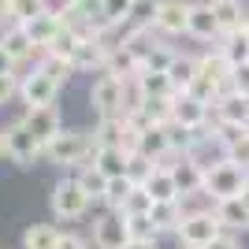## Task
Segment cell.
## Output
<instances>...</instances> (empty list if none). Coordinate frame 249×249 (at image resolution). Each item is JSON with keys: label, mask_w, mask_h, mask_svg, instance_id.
Wrapping results in <instances>:
<instances>
[{"label": "cell", "mask_w": 249, "mask_h": 249, "mask_svg": "<svg viewBox=\"0 0 249 249\" xmlns=\"http://www.w3.org/2000/svg\"><path fill=\"white\" fill-rule=\"evenodd\" d=\"M56 167H86V164H93V156H97V142L93 134H86V130H60V134L52 138L49 145H45V153Z\"/></svg>", "instance_id": "6da1fadb"}, {"label": "cell", "mask_w": 249, "mask_h": 249, "mask_svg": "<svg viewBox=\"0 0 249 249\" xmlns=\"http://www.w3.org/2000/svg\"><path fill=\"white\" fill-rule=\"evenodd\" d=\"M246 182H249V171L242 164H231L227 156L223 160H216V164L205 171V194H208V201H223V197H238L242 190H246Z\"/></svg>", "instance_id": "7a4b0ae2"}, {"label": "cell", "mask_w": 249, "mask_h": 249, "mask_svg": "<svg viewBox=\"0 0 249 249\" xmlns=\"http://www.w3.org/2000/svg\"><path fill=\"white\" fill-rule=\"evenodd\" d=\"M223 234V223H219L216 208H201V212H186L182 216V223H178L175 238L182 249H205L212 238H219Z\"/></svg>", "instance_id": "3957f363"}, {"label": "cell", "mask_w": 249, "mask_h": 249, "mask_svg": "<svg viewBox=\"0 0 249 249\" xmlns=\"http://www.w3.org/2000/svg\"><path fill=\"white\" fill-rule=\"evenodd\" d=\"M89 104H93L97 119H108V115H123V78L112 71H101L89 86Z\"/></svg>", "instance_id": "277c9868"}, {"label": "cell", "mask_w": 249, "mask_h": 249, "mask_svg": "<svg viewBox=\"0 0 249 249\" xmlns=\"http://www.w3.org/2000/svg\"><path fill=\"white\" fill-rule=\"evenodd\" d=\"M89 194H86L82 186H78V178H63V182H56V190H52V216L56 219H82L86 212H89Z\"/></svg>", "instance_id": "5b68a950"}, {"label": "cell", "mask_w": 249, "mask_h": 249, "mask_svg": "<svg viewBox=\"0 0 249 249\" xmlns=\"http://www.w3.org/2000/svg\"><path fill=\"white\" fill-rule=\"evenodd\" d=\"M22 123H26V130H30V134L37 138L41 153H45V145H49L52 138H56V134L63 130V123H60V112H56V104H34V108H26Z\"/></svg>", "instance_id": "8992f818"}, {"label": "cell", "mask_w": 249, "mask_h": 249, "mask_svg": "<svg viewBox=\"0 0 249 249\" xmlns=\"http://www.w3.org/2000/svg\"><path fill=\"white\" fill-rule=\"evenodd\" d=\"M93 246L97 249H126L130 246V234H126V219L123 212H104L93 219Z\"/></svg>", "instance_id": "52a82bcc"}, {"label": "cell", "mask_w": 249, "mask_h": 249, "mask_svg": "<svg viewBox=\"0 0 249 249\" xmlns=\"http://www.w3.org/2000/svg\"><path fill=\"white\" fill-rule=\"evenodd\" d=\"M4 145H8V156L15 160L19 167H30L37 156H41V145H37V138L26 130V123H11L8 130H4Z\"/></svg>", "instance_id": "ba28073f"}, {"label": "cell", "mask_w": 249, "mask_h": 249, "mask_svg": "<svg viewBox=\"0 0 249 249\" xmlns=\"http://www.w3.org/2000/svg\"><path fill=\"white\" fill-rule=\"evenodd\" d=\"M171 123L178 126H208L212 123V104L197 101L194 93H175V104H171Z\"/></svg>", "instance_id": "9c48e42d"}, {"label": "cell", "mask_w": 249, "mask_h": 249, "mask_svg": "<svg viewBox=\"0 0 249 249\" xmlns=\"http://www.w3.org/2000/svg\"><path fill=\"white\" fill-rule=\"evenodd\" d=\"M60 89H63V86L56 82V78H49L41 67H34V71L19 82V97L26 101V108H34V104H52Z\"/></svg>", "instance_id": "30bf717a"}, {"label": "cell", "mask_w": 249, "mask_h": 249, "mask_svg": "<svg viewBox=\"0 0 249 249\" xmlns=\"http://www.w3.org/2000/svg\"><path fill=\"white\" fill-rule=\"evenodd\" d=\"M186 19H190V0H160L153 30L164 37H178V34H186Z\"/></svg>", "instance_id": "8fae6325"}, {"label": "cell", "mask_w": 249, "mask_h": 249, "mask_svg": "<svg viewBox=\"0 0 249 249\" xmlns=\"http://www.w3.org/2000/svg\"><path fill=\"white\" fill-rule=\"evenodd\" d=\"M212 123H231V126H246L249 123V101L238 89H227L212 101Z\"/></svg>", "instance_id": "7c38bea8"}, {"label": "cell", "mask_w": 249, "mask_h": 249, "mask_svg": "<svg viewBox=\"0 0 249 249\" xmlns=\"http://www.w3.org/2000/svg\"><path fill=\"white\" fill-rule=\"evenodd\" d=\"M212 126H216V138L223 145V156L249 171V130L246 126H231V123H212Z\"/></svg>", "instance_id": "4fadbf2b"}, {"label": "cell", "mask_w": 249, "mask_h": 249, "mask_svg": "<svg viewBox=\"0 0 249 249\" xmlns=\"http://www.w3.org/2000/svg\"><path fill=\"white\" fill-rule=\"evenodd\" d=\"M186 34H190V37H197V41H219V37H223V30H219V22H216V11H212L208 0L190 4Z\"/></svg>", "instance_id": "5bb4252c"}, {"label": "cell", "mask_w": 249, "mask_h": 249, "mask_svg": "<svg viewBox=\"0 0 249 249\" xmlns=\"http://www.w3.org/2000/svg\"><path fill=\"white\" fill-rule=\"evenodd\" d=\"M197 74L205 78V82H212L219 93H227V89H231V60H227L219 49L197 56Z\"/></svg>", "instance_id": "9a60e30c"}, {"label": "cell", "mask_w": 249, "mask_h": 249, "mask_svg": "<svg viewBox=\"0 0 249 249\" xmlns=\"http://www.w3.org/2000/svg\"><path fill=\"white\" fill-rule=\"evenodd\" d=\"M0 45H4V49H8L19 63L34 60V52H41L37 45H34V37L26 34V26H22V22H11V26H4V30H0Z\"/></svg>", "instance_id": "2e32d148"}, {"label": "cell", "mask_w": 249, "mask_h": 249, "mask_svg": "<svg viewBox=\"0 0 249 249\" xmlns=\"http://www.w3.org/2000/svg\"><path fill=\"white\" fill-rule=\"evenodd\" d=\"M216 216L223 223V231H249V205L242 201V194L216 201Z\"/></svg>", "instance_id": "e0dca14e"}, {"label": "cell", "mask_w": 249, "mask_h": 249, "mask_svg": "<svg viewBox=\"0 0 249 249\" xmlns=\"http://www.w3.org/2000/svg\"><path fill=\"white\" fill-rule=\"evenodd\" d=\"M171 175H175L178 194H194V190L205 186V167H201L194 156H178L175 167H171Z\"/></svg>", "instance_id": "ac0fdd59"}, {"label": "cell", "mask_w": 249, "mask_h": 249, "mask_svg": "<svg viewBox=\"0 0 249 249\" xmlns=\"http://www.w3.org/2000/svg\"><path fill=\"white\" fill-rule=\"evenodd\" d=\"M212 4V11H216V22L219 30H238V26H246V15H249V4L246 0H208Z\"/></svg>", "instance_id": "d6986e66"}, {"label": "cell", "mask_w": 249, "mask_h": 249, "mask_svg": "<svg viewBox=\"0 0 249 249\" xmlns=\"http://www.w3.org/2000/svg\"><path fill=\"white\" fill-rule=\"evenodd\" d=\"M167 78L175 86V93H186L194 78H197V56H190V52H175V60L167 67Z\"/></svg>", "instance_id": "ffe728a7"}, {"label": "cell", "mask_w": 249, "mask_h": 249, "mask_svg": "<svg viewBox=\"0 0 249 249\" xmlns=\"http://www.w3.org/2000/svg\"><path fill=\"white\" fill-rule=\"evenodd\" d=\"M104 71L119 74V78H134L142 71V56H138L130 45H119V49L108 52V60H104Z\"/></svg>", "instance_id": "44dd1931"}, {"label": "cell", "mask_w": 249, "mask_h": 249, "mask_svg": "<svg viewBox=\"0 0 249 249\" xmlns=\"http://www.w3.org/2000/svg\"><path fill=\"white\" fill-rule=\"evenodd\" d=\"M149 216H153V223H156V231H160V234H175L186 212H182V205H178V197H175V201H153Z\"/></svg>", "instance_id": "7402d4cb"}, {"label": "cell", "mask_w": 249, "mask_h": 249, "mask_svg": "<svg viewBox=\"0 0 249 249\" xmlns=\"http://www.w3.org/2000/svg\"><path fill=\"white\" fill-rule=\"evenodd\" d=\"M138 153L149 156L153 164L160 160V156L175 153V149H171V142H167V123H164V126H145V130H142V142H138Z\"/></svg>", "instance_id": "603a6c76"}, {"label": "cell", "mask_w": 249, "mask_h": 249, "mask_svg": "<svg viewBox=\"0 0 249 249\" xmlns=\"http://www.w3.org/2000/svg\"><path fill=\"white\" fill-rule=\"evenodd\" d=\"M216 49L231 60V67H234V63H246V60H249V30H246V26L227 30V34L216 41Z\"/></svg>", "instance_id": "cb8c5ba5"}, {"label": "cell", "mask_w": 249, "mask_h": 249, "mask_svg": "<svg viewBox=\"0 0 249 249\" xmlns=\"http://www.w3.org/2000/svg\"><path fill=\"white\" fill-rule=\"evenodd\" d=\"M22 26H26V34L34 37V45L45 52V45L60 34L63 22H60V15H56V11H45V15H37V19H30V22H22Z\"/></svg>", "instance_id": "d4e9b609"}, {"label": "cell", "mask_w": 249, "mask_h": 249, "mask_svg": "<svg viewBox=\"0 0 249 249\" xmlns=\"http://www.w3.org/2000/svg\"><path fill=\"white\" fill-rule=\"evenodd\" d=\"M126 156H130V153H123L119 145H97L93 164L101 167L108 178H115V175H126Z\"/></svg>", "instance_id": "484cf974"}, {"label": "cell", "mask_w": 249, "mask_h": 249, "mask_svg": "<svg viewBox=\"0 0 249 249\" xmlns=\"http://www.w3.org/2000/svg\"><path fill=\"white\" fill-rule=\"evenodd\" d=\"M145 190L153 194V201H175V197H178V186H175L171 167H156L153 175L145 178Z\"/></svg>", "instance_id": "4316f807"}, {"label": "cell", "mask_w": 249, "mask_h": 249, "mask_svg": "<svg viewBox=\"0 0 249 249\" xmlns=\"http://www.w3.org/2000/svg\"><path fill=\"white\" fill-rule=\"evenodd\" d=\"M126 219V234H130V242L134 246H156V238H160V231H156L153 216H123Z\"/></svg>", "instance_id": "83f0119b"}, {"label": "cell", "mask_w": 249, "mask_h": 249, "mask_svg": "<svg viewBox=\"0 0 249 249\" xmlns=\"http://www.w3.org/2000/svg\"><path fill=\"white\" fill-rule=\"evenodd\" d=\"M78 186L89 194V201H104V190H108V175H104L97 164H86V167H78Z\"/></svg>", "instance_id": "f1b7e54d"}, {"label": "cell", "mask_w": 249, "mask_h": 249, "mask_svg": "<svg viewBox=\"0 0 249 249\" xmlns=\"http://www.w3.org/2000/svg\"><path fill=\"white\" fill-rule=\"evenodd\" d=\"M56 242H60V231L52 223H34L22 231V249H56Z\"/></svg>", "instance_id": "f546056e"}, {"label": "cell", "mask_w": 249, "mask_h": 249, "mask_svg": "<svg viewBox=\"0 0 249 249\" xmlns=\"http://www.w3.org/2000/svg\"><path fill=\"white\" fill-rule=\"evenodd\" d=\"M78 45H82V34L71 30V26H60V34H56V37L45 45V52H49V56H60V60L71 63V56H74V49H78Z\"/></svg>", "instance_id": "4dcf8cb0"}, {"label": "cell", "mask_w": 249, "mask_h": 249, "mask_svg": "<svg viewBox=\"0 0 249 249\" xmlns=\"http://www.w3.org/2000/svg\"><path fill=\"white\" fill-rule=\"evenodd\" d=\"M123 130H126V115H108V119L97 123L93 142L97 145H119V142H123Z\"/></svg>", "instance_id": "1f68e13d"}, {"label": "cell", "mask_w": 249, "mask_h": 249, "mask_svg": "<svg viewBox=\"0 0 249 249\" xmlns=\"http://www.w3.org/2000/svg\"><path fill=\"white\" fill-rule=\"evenodd\" d=\"M171 60H175V49L164 45V41H153L145 52H142V71H167Z\"/></svg>", "instance_id": "d6a6232c"}, {"label": "cell", "mask_w": 249, "mask_h": 249, "mask_svg": "<svg viewBox=\"0 0 249 249\" xmlns=\"http://www.w3.org/2000/svg\"><path fill=\"white\" fill-rule=\"evenodd\" d=\"M171 104H175V97H145V104H142L145 123H149V126H164V123H171Z\"/></svg>", "instance_id": "836d02e7"}, {"label": "cell", "mask_w": 249, "mask_h": 249, "mask_svg": "<svg viewBox=\"0 0 249 249\" xmlns=\"http://www.w3.org/2000/svg\"><path fill=\"white\" fill-rule=\"evenodd\" d=\"M138 82H142L145 97H175V86H171L167 71H138Z\"/></svg>", "instance_id": "e575fe53"}, {"label": "cell", "mask_w": 249, "mask_h": 249, "mask_svg": "<svg viewBox=\"0 0 249 249\" xmlns=\"http://www.w3.org/2000/svg\"><path fill=\"white\" fill-rule=\"evenodd\" d=\"M134 186H138V182H130L126 175L108 178V190H104V205L112 208V212H119V208H123V201H126V194H130Z\"/></svg>", "instance_id": "d590c367"}, {"label": "cell", "mask_w": 249, "mask_h": 249, "mask_svg": "<svg viewBox=\"0 0 249 249\" xmlns=\"http://www.w3.org/2000/svg\"><path fill=\"white\" fill-rule=\"evenodd\" d=\"M156 8H160V0H134L130 11H126V22L138 26V30H142V26H153L156 22Z\"/></svg>", "instance_id": "8d00e7d4"}, {"label": "cell", "mask_w": 249, "mask_h": 249, "mask_svg": "<svg viewBox=\"0 0 249 249\" xmlns=\"http://www.w3.org/2000/svg\"><path fill=\"white\" fill-rule=\"evenodd\" d=\"M45 11H52L49 0H11V22H30Z\"/></svg>", "instance_id": "74e56055"}, {"label": "cell", "mask_w": 249, "mask_h": 249, "mask_svg": "<svg viewBox=\"0 0 249 249\" xmlns=\"http://www.w3.org/2000/svg\"><path fill=\"white\" fill-rule=\"evenodd\" d=\"M149 208H153V194H149L145 186H134L130 194H126V201H123V216H145Z\"/></svg>", "instance_id": "f35d334b"}, {"label": "cell", "mask_w": 249, "mask_h": 249, "mask_svg": "<svg viewBox=\"0 0 249 249\" xmlns=\"http://www.w3.org/2000/svg\"><path fill=\"white\" fill-rule=\"evenodd\" d=\"M156 171V164L149 160V156H142V153H130L126 156V178L130 182H138V186H145V178Z\"/></svg>", "instance_id": "ab89813d"}, {"label": "cell", "mask_w": 249, "mask_h": 249, "mask_svg": "<svg viewBox=\"0 0 249 249\" xmlns=\"http://www.w3.org/2000/svg\"><path fill=\"white\" fill-rule=\"evenodd\" d=\"M130 4H134V0H104V19L108 22H123L126 11H130Z\"/></svg>", "instance_id": "60d3db41"}, {"label": "cell", "mask_w": 249, "mask_h": 249, "mask_svg": "<svg viewBox=\"0 0 249 249\" xmlns=\"http://www.w3.org/2000/svg\"><path fill=\"white\" fill-rule=\"evenodd\" d=\"M231 89H238V93H249V60H246V63H234V67H231Z\"/></svg>", "instance_id": "b9f144b4"}, {"label": "cell", "mask_w": 249, "mask_h": 249, "mask_svg": "<svg viewBox=\"0 0 249 249\" xmlns=\"http://www.w3.org/2000/svg\"><path fill=\"white\" fill-rule=\"evenodd\" d=\"M56 249H89V242H86L82 234H74V231H60V242H56Z\"/></svg>", "instance_id": "7bdbcfd3"}, {"label": "cell", "mask_w": 249, "mask_h": 249, "mask_svg": "<svg viewBox=\"0 0 249 249\" xmlns=\"http://www.w3.org/2000/svg\"><path fill=\"white\" fill-rule=\"evenodd\" d=\"M19 93V82H15V74H0V108L11 101V97Z\"/></svg>", "instance_id": "ee69618b"}, {"label": "cell", "mask_w": 249, "mask_h": 249, "mask_svg": "<svg viewBox=\"0 0 249 249\" xmlns=\"http://www.w3.org/2000/svg\"><path fill=\"white\" fill-rule=\"evenodd\" d=\"M205 249H242V246H238V238H234L231 231H223V234H219V238H212Z\"/></svg>", "instance_id": "f6af8a7d"}, {"label": "cell", "mask_w": 249, "mask_h": 249, "mask_svg": "<svg viewBox=\"0 0 249 249\" xmlns=\"http://www.w3.org/2000/svg\"><path fill=\"white\" fill-rule=\"evenodd\" d=\"M15 67H19V60H15L4 45H0V74H15Z\"/></svg>", "instance_id": "bcb514c9"}, {"label": "cell", "mask_w": 249, "mask_h": 249, "mask_svg": "<svg viewBox=\"0 0 249 249\" xmlns=\"http://www.w3.org/2000/svg\"><path fill=\"white\" fill-rule=\"evenodd\" d=\"M11 26V0H0V30Z\"/></svg>", "instance_id": "7dc6e473"}, {"label": "cell", "mask_w": 249, "mask_h": 249, "mask_svg": "<svg viewBox=\"0 0 249 249\" xmlns=\"http://www.w3.org/2000/svg\"><path fill=\"white\" fill-rule=\"evenodd\" d=\"M0 156H8V145H4V130H0Z\"/></svg>", "instance_id": "c3c4849f"}, {"label": "cell", "mask_w": 249, "mask_h": 249, "mask_svg": "<svg viewBox=\"0 0 249 249\" xmlns=\"http://www.w3.org/2000/svg\"><path fill=\"white\" fill-rule=\"evenodd\" d=\"M242 201H246V205H249V182H246V190H242Z\"/></svg>", "instance_id": "681fc988"}, {"label": "cell", "mask_w": 249, "mask_h": 249, "mask_svg": "<svg viewBox=\"0 0 249 249\" xmlns=\"http://www.w3.org/2000/svg\"><path fill=\"white\" fill-rule=\"evenodd\" d=\"M126 249H153V246H134V242H130V246H126Z\"/></svg>", "instance_id": "f907efd6"}, {"label": "cell", "mask_w": 249, "mask_h": 249, "mask_svg": "<svg viewBox=\"0 0 249 249\" xmlns=\"http://www.w3.org/2000/svg\"><path fill=\"white\" fill-rule=\"evenodd\" d=\"M246 30H249V15H246Z\"/></svg>", "instance_id": "816d5d0a"}, {"label": "cell", "mask_w": 249, "mask_h": 249, "mask_svg": "<svg viewBox=\"0 0 249 249\" xmlns=\"http://www.w3.org/2000/svg\"><path fill=\"white\" fill-rule=\"evenodd\" d=\"M246 101H249V93H246Z\"/></svg>", "instance_id": "f5cc1de1"}, {"label": "cell", "mask_w": 249, "mask_h": 249, "mask_svg": "<svg viewBox=\"0 0 249 249\" xmlns=\"http://www.w3.org/2000/svg\"><path fill=\"white\" fill-rule=\"evenodd\" d=\"M153 249H156V246H153Z\"/></svg>", "instance_id": "db71d44e"}]
</instances>
